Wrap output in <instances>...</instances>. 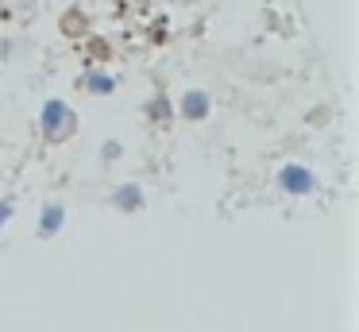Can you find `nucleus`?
I'll return each mask as SVG.
<instances>
[{
  "label": "nucleus",
  "mask_w": 359,
  "mask_h": 332,
  "mask_svg": "<svg viewBox=\"0 0 359 332\" xmlns=\"http://www.w3.org/2000/svg\"><path fill=\"white\" fill-rule=\"evenodd\" d=\"M170 108H166V97H155V105H151V116H166Z\"/></svg>",
  "instance_id": "nucleus-7"
},
{
  "label": "nucleus",
  "mask_w": 359,
  "mask_h": 332,
  "mask_svg": "<svg viewBox=\"0 0 359 332\" xmlns=\"http://www.w3.org/2000/svg\"><path fill=\"white\" fill-rule=\"evenodd\" d=\"M8 213H12V205H8V201H0V224L8 220Z\"/></svg>",
  "instance_id": "nucleus-8"
},
{
  "label": "nucleus",
  "mask_w": 359,
  "mask_h": 332,
  "mask_svg": "<svg viewBox=\"0 0 359 332\" xmlns=\"http://www.w3.org/2000/svg\"><path fill=\"white\" fill-rule=\"evenodd\" d=\"M278 182H282V190H286V193H309V190H313V174H309L305 166H297V162L282 166Z\"/></svg>",
  "instance_id": "nucleus-2"
},
{
  "label": "nucleus",
  "mask_w": 359,
  "mask_h": 332,
  "mask_svg": "<svg viewBox=\"0 0 359 332\" xmlns=\"http://www.w3.org/2000/svg\"><path fill=\"white\" fill-rule=\"evenodd\" d=\"M116 205L120 208H135L140 205V190H135V185H124V190L116 193Z\"/></svg>",
  "instance_id": "nucleus-6"
},
{
  "label": "nucleus",
  "mask_w": 359,
  "mask_h": 332,
  "mask_svg": "<svg viewBox=\"0 0 359 332\" xmlns=\"http://www.w3.org/2000/svg\"><path fill=\"white\" fill-rule=\"evenodd\" d=\"M58 228H62V208H58V205H47V208H43L39 232H43V236H50V232H58Z\"/></svg>",
  "instance_id": "nucleus-5"
},
{
  "label": "nucleus",
  "mask_w": 359,
  "mask_h": 332,
  "mask_svg": "<svg viewBox=\"0 0 359 332\" xmlns=\"http://www.w3.org/2000/svg\"><path fill=\"white\" fill-rule=\"evenodd\" d=\"M182 116H186V120H205V116H209V97H205L201 89H189L186 97H182Z\"/></svg>",
  "instance_id": "nucleus-3"
},
{
  "label": "nucleus",
  "mask_w": 359,
  "mask_h": 332,
  "mask_svg": "<svg viewBox=\"0 0 359 332\" xmlns=\"http://www.w3.org/2000/svg\"><path fill=\"white\" fill-rule=\"evenodd\" d=\"M39 120H43V131H47L50 139H66L74 131V124H78V120H74V112L66 108V100H47Z\"/></svg>",
  "instance_id": "nucleus-1"
},
{
  "label": "nucleus",
  "mask_w": 359,
  "mask_h": 332,
  "mask_svg": "<svg viewBox=\"0 0 359 332\" xmlns=\"http://www.w3.org/2000/svg\"><path fill=\"white\" fill-rule=\"evenodd\" d=\"M81 85H86V89L93 93V97H109V93L116 89V77H112V74H101V69H89Z\"/></svg>",
  "instance_id": "nucleus-4"
}]
</instances>
